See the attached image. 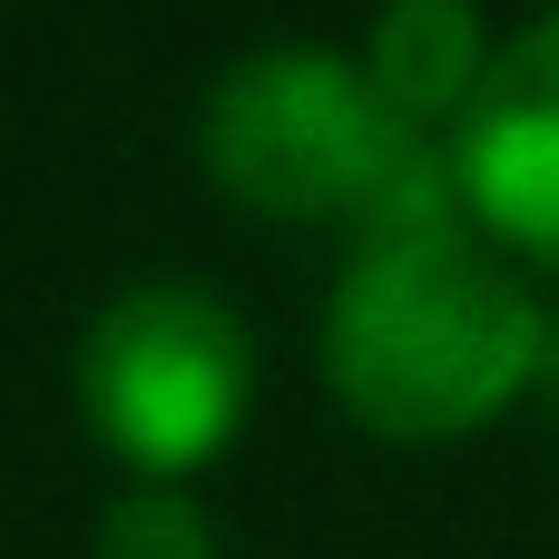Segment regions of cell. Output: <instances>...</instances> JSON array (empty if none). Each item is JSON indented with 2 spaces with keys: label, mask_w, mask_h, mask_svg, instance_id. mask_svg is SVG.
<instances>
[{
  "label": "cell",
  "mask_w": 559,
  "mask_h": 559,
  "mask_svg": "<svg viewBox=\"0 0 559 559\" xmlns=\"http://www.w3.org/2000/svg\"><path fill=\"white\" fill-rule=\"evenodd\" d=\"M452 177H462V216L501 255L559 265V10L501 39L481 98L452 128Z\"/></svg>",
  "instance_id": "277c9868"
},
{
  "label": "cell",
  "mask_w": 559,
  "mask_h": 559,
  "mask_svg": "<svg viewBox=\"0 0 559 559\" xmlns=\"http://www.w3.org/2000/svg\"><path fill=\"white\" fill-rule=\"evenodd\" d=\"M540 393L559 403V324H550V364H540Z\"/></svg>",
  "instance_id": "52a82bcc"
},
{
  "label": "cell",
  "mask_w": 559,
  "mask_h": 559,
  "mask_svg": "<svg viewBox=\"0 0 559 559\" xmlns=\"http://www.w3.org/2000/svg\"><path fill=\"white\" fill-rule=\"evenodd\" d=\"M197 157L246 216H275V226H364V246L472 226L452 138L403 128L364 79V49H334V39L236 49L197 98Z\"/></svg>",
  "instance_id": "7a4b0ae2"
},
{
  "label": "cell",
  "mask_w": 559,
  "mask_h": 559,
  "mask_svg": "<svg viewBox=\"0 0 559 559\" xmlns=\"http://www.w3.org/2000/svg\"><path fill=\"white\" fill-rule=\"evenodd\" d=\"M550 364L531 275L481 226H423L354 246L324 305V393L373 442H462L501 423Z\"/></svg>",
  "instance_id": "6da1fadb"
},
{
  "label": "cell",
  "mask_w": 559,
  "mask_h": 559,
  "mask_svg": "<svg viewBox=\"0 0 559 559\" xmlns=\"http://www.w3.org/2000/svg\"><path fill=\"white\" fill-rule=\"evenodd\" d=\"M491 59L501 49L481 29V0H383L373 29H364V79L423 138H452L462 128V108L481 98Z\"/></svg>",
  "instance_id": "5b68a950"
},
{
  "label": "cell",
  "mask_w": 559,
  "mask_h": 559,
  "mask_svg": "<svg viewBox=\"0 0 559 559\" xmlns=\"http://www.w3.org/2000/svg\"><path fill=\"white\" fill-rule=\"evenodd\" d=\"M79 413L138 481L206 472L255 403V334L197 275L118 285L79 334Z\"/></svg>",
  "instance_id": "3957f363"
},
{
  "label": "cell",
  "mask_w": 559,
  "mask_h": 559,
  "mask_svg": "<svg viewBox=\"0 0 559 559\" xmlns=\"http://www.w3.org/2000/svg\"><path fill=\"white\" fill-rule=\"evenodd\" d=\"M88 559H216V511H197L187 481H128L98 511Z\"/></svg>",
  "instance_id": "8992f818"
}]
</instances>
